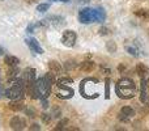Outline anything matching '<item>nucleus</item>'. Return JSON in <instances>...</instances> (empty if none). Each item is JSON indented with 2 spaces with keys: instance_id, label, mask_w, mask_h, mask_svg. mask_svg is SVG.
Wrapping results in <instances>:
<instances>
[{
  "instance_id": "nucleus-1",
  "label": "nucleus",
  "mask_w": 149,
  "mask_h": 131,
  "mask_svg": "<svg viewBox=\"0 0 149 131\" xmlns=\"http://www.w3.org/2000/svg\"><path fill=\"white\" fill-rule=\"evenodd\" d=\"M106 20V13L103 8H84L79 12V21L81 24L103 22Z\"/></svg>"
},
{
  "instance_id": "nucleus-2",
  "label": "nucleus",
  "mask_w": 149,
  "mask_h": 131,
  "mask_svg": "<svg viewBox=\"0 0 149 131\" xmlns=\"http://www.w3.org/2000/svg\"><path fill=\"white\" fill-rule=\"evenodd\" d=\"M115 90L118 97L123 98V100H130L136 95V84L130 77H123V79L118 80L115 85Z\"/></svg>"
},
{
  "instance_id": "nucleus-3",
  "label": "nucleus",
  "mask_w": 149,
  "mask_h": 131,
  "mask_svg": "<svg viewBox=\"0 0 149 131\" xmlns=\"http://www.w3.org/2000/svg\"><path fill=\"white\" fill-rule=\"evenodd\" d=\"M29 93L31 95V98H41V97H49L51 93V84L45 80V77H39L38 80H36V83L33 84V87L30 88Z\"/></svg>"
},
{
  "instance_id": "nucleus-4",
  "label": "nucleus",
  "mask_w": 149,
  "mask_h": 131,
  "mask_svg": "<svg viewBox=\"0 0 149 131\" xmlns=\"http://www.w3.org/2000/svg\"><path fill=\"white\" fill-rule=\"evenodd\" d=\"M24 93H25V83L22 77H16L13 79V85L8 89H5L4 96L10 100H22Z\"/></svg>"
},
{
  "instance_id": "nucleus-5",
  "label": "nucleus",
  "mask_w": 149,
  "mask_h": 131,
  "mask_svg": "<svg viewBox=\"0 0 149 131\" xmlns=\"http://www.w3.org/2000/svg\"><path fill=\"white\" fill-rule=\"evenodd\" d=\"M98 84H100V81H98L97 79H92V77L84 79L80 83V93H81V96L84 98H88V100H94V98H97L100 95L94 93L90 89H92V88H98Z\"/></svg>"
},
{
  "instance_id": "nucleus-6",
  "label": "nucleus",
  "mask_w": 149,
  "mask_h": 131,
  "mask_svg": "<svg viewBox=\"0 0 149 131\" xmlns=\"http://www.w3.org/2000/svg\"><path fill=\"white\" fill-rule=\"evenodd\" d=\"M74 90L72 88H68V85H58L56 84V90H55V95L58 98H62V100H70L73 97Z\"/></svg>"
},
{
  "instance_id": "nucleus-7",
  "label": "nucleus",
  "mask_w": 149,
  "mask_h": 131,
  "mask_svg": "<svg viewBox=\"0 0 149 131\" xmlns=\"http://www.w3.org/2000/svg\"><path fill=\"white\" fill-rule=\"evenodd\" d=\"M24 83H25V88L28 89V92L30 90V88L33 87V84L36 83V69L34 68H26L24 72Z\"/></svg>"
},
{
  "instance_id": "nucleus-8",
  "label": "nucleus",
  "mask_w": 149,
  "mask_h": 131,
  "mask_svg": "<svg viewBox=\"0 0 149 131\" xmlns=\"http://www.w3.org/2000/svg\"><path fill=\"white\" fill-rule=\"evenodd\" d=\"M76 39H77V36L73 30H65L62 36V43L67 47H72L76 43Z\"/></svg>"
},
{
  "instance_id": "nucleus-9",
  "label": "nucleus",
  "mask_w": 149,
  "mask_h": 131,
  "mask_svg": "<svg viewBox=\"0 0 149 131\" xmlns=\"http://www.w3.org/2000/svg\"><path fill=\"white\" fill-rule=\"evenodd\" d=\"M9 126L12 130H24L26 127V119L24 117H20V116H15L12 119L9 121Z\"/></svg>"
},
{
  "instance_id": "nucleus-10",
  "label": "nucleus",
  "mask_w": 149,
  "mask_h": 131,
  "mask_svg": "<svg viewBox=\"0 0 149 131\" xmlns=\"http://www.w3.org/2000/svg\"><path fill=\"white\" fill-rule=\"evenodd\" d=\"M149 80L145 77H141V89H140V101L145 105H149V95H148Z\"/></svg>"
},
{
  "instance_id": "nucleus-11",
  "label": "nucleus",
  "mask_w": 149,
  "mask_h": 131,
  "mask_svg": "<svg viewBox=\"0 0 149 131\" xmlns=\"http://www.w3.org/2000/svg\"><path fill=\"white\" fill-rule=\"evenodd\" d=\"M135 110L132 108H130V106H123L120 110V113H119V117L118 118L120 119L122 122H128L131 118H134L135 117Z\"/></svg>"
},
{
  "instance_id": "nucleus-12",
  "label": "nucleus",
  "mask_w": 149,
  "mask_h": 131,
  "mask_svg": "<svg viewBox=\"0 0 149 131\" xmlns=\"http://www.w3.org/2000/svg\"><path fill=\"white\" fill-rule=\"evenodd\" d=\"M25 43L29 46V49L31 50V53H34V54H43V49L39 46L38 41H37L36 38H26Z\"/></svg>"
},
{
  "instance_id": "nucleus-13",
  "label": "nucleus",
  "mask_w": 149,
  "mask_h": 131,
  "mask_svg": "<svg viewBox=\"0 0 149 131\" xmlns=\"http://www.w3.org/2000/svg\"><path fill=\"white\" fill-rule=\"evenodd\" d=\"M79 68L84 72H92L95 68V63L93 60H84L79 64Z\"/></svg>"
},
{
  "instance_id": "nucleus-14",
  "label": "nucleus",
  "mask_w": 149,
  "mask_h": 131,
  "mask_svg": "<svg viewBox=\"0 0 149 131\" xmlns=\"http://www.w3.org/2000/svg\"><path fill=\"white\" fill-rule=\"evenodd\" d=\"M8 106H9V109L12 111H20L24 109V102L22 100H12Z\"/></svg>"
},
{
  "instance_id": "nucleus-15",
  "label": "nucleus",
  "mask_w": 149,
  "mask_h": 131,
  "mask_svg": "<svg viewBox=\"0 0 149 131\" xmlns=\"http://www.w3.org/2000/svg\"><path fill=\"white\" fill-rule=\"evenodd\" d=\"M4 63L7 66H9V67H16L18 63H20V59L16 58V57H13V55H5L4 57Z\"/></svg>"
},
{
  "instance_id": "nucleus-16",
  "label": "nucleus",
  "mask_w": 149,
  "mask_h": 131,
  "mask_svg": "<svg viewBox=\"0 0 149 131\" xmlns=\"http://www.w3.org/2000/svg\"><path fill=\"white\" fill-rule=\"evenodd\" d=\"M49 68L50 71L52 72V74H60V71H62V66H60L59 62H56V60H50L49 62Z\"/></svg>"
},
{
  "instance_id": "nucleus-17",
  "label": "nucleus",
  "mask_w": 149,
  "mask_h": 131,
  "mask_svg": "<svg viewBox=\"0 0 149 131\" xmlns=\"http://www.w3.org/2000/svg\"><path fill=\"white\" fill-rule=\"evenodd\" d=\"M136 74L139 75L140 77H145V75L149 74V69L143 64V63H140V64L136 66Z\"/></svg>"
},
{
  "instance_id": "nucleus-18",
  "label": "nucleus",
  "mask_w": 149,
  "mask_h": 131,
  "mask_svg": "<svg viewBox=\"0 0 149 131\" xmlns=\"http://www.w3.org/2000/svg\"><path fill=\"white\" fill-rule=\"evenodd\" d=\"M73 80L71 79V77H60V79H58L56 81H55V84L58 85H68V84H72Z\"/></svg>"
},
{
  "instance_id": "nucleus-19",
  "label": "nucleus",
  "mask_w": 149,
  "mask_h": 131,
  "mask_svg": "<svg viewBox=\"0 0 149 131\" xmlns=\"http://www.w3.org/2000/svg\"><path fill=\"white\" fill-rule=\"evenodd\" d=\"M135 15H136L137 17L148 18L149 20V9H137V11H135Z\"/></svg>"
},
{
  "instance_id": "nucleus-20",
  "label": "nucleus",
  "mask_w": 149,
  "mask_h": 131,
  "mask_svg": "<svg viewBox=\"0 0 149 131\" xmlns=\"http://www.w3.org/2000/svg\"><path fill=\"white\" fill-rule=\"evenodd\" d=\"M105 98L106 100L110 98V79L109 77L105 79Z\"/></svg>"
},
{
  "instance_id": "nucleus-21",
  "label": "nucleus",
  "mask_w": 149,
  "mask_h": 131,
  "mask_svg": "<svg viewBox=\"0 0 149 131\" xmlns=\"http://www.w3.org/2000/svg\"><path fill=\"white\" fill-rule=\"evenodd\" d=\"M45 80H46V81L47 83H49V84H55V81H56V80H55V74H52V72L51 71H50L49 72V74H46V75H45Z\"/></svg>"
},
{
  "instance_id": "nucleus-22",
  "label": "nucleus",
  "mask_w": 149,
  "mask_h": 131,
  "mask_svg": "<svg viewBox=\"0 0 149 131\" xmlns=\"http://www.w3.org/2000/svg\"><path fill=\"white\" fill-rule=\"evenodd\" d=\"M17 74H18L17 66H16V67H10L9 71H8V77H9L10 80H12V79H16V77H17Z\"/></svg>"
},
{
  "instance_id": "nucleus-23",
  "label": "nucleus",
  "mask_w": 149,
  "mask_h": 131,
  "mask_svg": "<svg viewBox=\"0 0 149 131\" xmlns=\"http://www.w3.org/2000/svg\"><path fill=\"white\" fill-rule=\"evenodd\" d=\"M106 49H107L110 53H115V51H116V45H115V42L109 41L107 43H106Z\"/></svg>"
},
{
  "instance_id": "nucleus-24",
  "label": "nucleus",
  "mask_w": 149,
  "mask_h": 131,
  "mask_svg": "<svg viewBox=\"0 0 149 131\" xmlns=\"http://www.w3.org/2000/svg\"><path fill=\"white\" fill-rule=\"evenodd\" d=\"M50 8V4L49 3H45V4H39V5H37V11H38V12H46L47 9H49Z\"/></svg>"
},
{
  "instance_id": "nucleus-25",
  "label": "nucleus",
  "mask_w": 149,
  "mask_h": 131,
  "mask_svg": "<svg viewBox=\"0 0 149 131\" xmlns=\"http://www.w3.org/2000/svg\"><path fill=\"white\" fill-rule=\"evenodd\" d=\"M68 123V119L67 118H64V119H62V121H60L59 122V123H58V126L56 127H55V131H58V130H64V126H65V125H67Z\"/></svg>"
},
{
  "instance_id": "nucleus-26",
  "label": "nucleus",
  "mask_w": 149,
  "mask_h": 131,
  "mask_svg": "<svg viewBox=\"0 0 149 131\" xmlns=\"http://www.w3.org/2000/svg\"><path fill=\"white\" fill-rule=\"evenodd\" d=\"M126 50L128 51V54H132L134 57H139V53L134 46H126Z\"/></svg>"
},
{
  "instance_id": "nucleus-27",
  "label": "nucleus",
  "mask_w": 149,
  "mask_h": 131,
  "mask_svg": "<svg viewBox=\"0 0 149 131\" xmlns=\"http://www.w3.org/2000/svg\"><path fill=\"white\" fill-rule=\"evenodd\" d=\"M41 117H42V121H43V123H50V122H51V114L43 113Z\"/></svg>"
},
{
  "instance_id": "nucleus-28",
  "label": "nucleus",
  "mask_w": 149,
  "mask_h": 131,
  "mask_svg": "<svg viewBox=\"0 0 149 131\" xmlns=\"http://www.w3.org/2000/svg\"><path fill=\"white\" fill-rule=\"evenodd\" d=\"M77 64L73 62V60H70V62H65V64H64V68L65 69H72V68H74Z\"/></svg>"
},
{
  "instance_id": "nucleus-29",
  "label": "nucleus",
  "mask_w": 149,
  "mask_h": 131,
  "mask_svg": "<svg viewBox=\"0 0 149 131\" xmlns=\"http://www.w3.org/2000/svg\"><path fill=\"white\" fill-rule=\"evenodd\" d=\"M39 100H41L42 108H43V109H47V108L50 106V105H49V100H47V97H41Z\"/></svg>"
},
{
  "instance_id": "nucleus-30",
  "label": "nucleus",
  "mask_w": 149,
  "mask_h": 131,
  "mask_svg": "<svg viewBox=\"0 0 149 131\" xmlns=\"http://www.w3.org/2000/svg\"><path fill=\"white\" fill-rule=\"evenodd\" d=\"M98 33L101 34V36H106V34L110 33V29L106 28V26H102V28H100V30H98Z\"/></svg>"
},
{
  "instance_id": "nucleus-31",
  "label": "nucleus",
  "mask_w": 149,
  "mask_h": 131,
  "mask_svg": "<svg viewBox=\"0 0 149 131\" xmlns=\"http://www.w3.org/2000/svg\"><path fill=\"white\" fill-rule=\"evenodd\" d=\"M25 113H26V116H29L30 118H34V117H36V113H34V110H33V109H30V108H26L25 109Z\"/></svg>"
},
{
  "instance_id": "nucleus-32",
  "label": "nucleus",
  "mask_w": 149,
  "mask_h": 131,
  "mask_svg": "<svg viewBox=\"0 0 149 131\" xmlns=\"http://www.w3.org/2000/svg\"><path fill=\"white\" fill-rule=\"evenodd\" d=\"M29 130H31V131H34V130H41V126H39L38 123H33L30 127H29Z\"/></svg>"
},
{
  "instance_id": "nucleus-33",
  "label": "nucleus",
  "mask_w": 149,
  "mask_h": 131,
  "mask_svg": "<svg viewBox=\"0 0 149 131\" xmlns=\"http://www.w3.org/2000/svg\"><path fill=\"white\" fill-rule=\"evenodd\" d=\"M118 71H119V72H123V71H124V66H123V64L119 66V67H118Z\"/></svg>"
},
{
  "instance_id": "nucleus-34",
  "label": "nucleus",
  "mask_w": 149,
  "mask_h": 131,
  "mask_svg": "<svg viewBox=\"0 0 149 131\" xmlns=\"http://www.w3.org/2000/svg\"><path fill=\"white\" fill-rule=\"evenodd\" d=\"M77 1H79L80 4H85V3H89L90 0H77Z\"/></svg>"
},
{
  "instance_id": "nucleus-35",
  "label": "nucleus",
  "mask_w": 149,
  "mask_h": 131,
  "mask_svg": "<svg viewBox=\"0 0 149 131\" xmlns=\"http://www.w3.org/2000/svg\"><path fill=\"white\" fill-rule=\"evenodd\" d=\"M28 4H34V3H37V0H25Z\"/></svg>"
},
{
  "instance_id": "nucleus-36",
  "label": "nucleus",
  "mask_w": 149,
  "mask_h": 131,
  "mask_svg": "<svg viewBox=\"0 0 149 131\" xmlns=\"http://www.w3.org/2000/svg\"><path fill=\"white\" fill-rule=\"evenodd\" d=\"M54 1H63V3H70L71 0H54Z\"/></svg>"
},
{
  "instance_id": "nucleus-37",
  "label": "nucleus",
  "mask_w": 149,
  "mask_h": 131,
  "mask_svg": "<svg viewBox=\"0 0 149 131\" xmlns=\"http://www.w3.org/2000/svg\"><path fill=\"white\" fill-rule=\"evenodd\" d=\"M3 54H4V50H3V47L0 46V55H3Z\"/></svg>"
},
{
  "instance_id": "nucleus-38",
  "label": "nucleus",
  "mask_w": 149,
  "mask_h": 131,
  "mask_svg": "<svg viewBox=\"0 0 149 131\" xmlns=\"http://www.w3.org/2000/svg\"><path fill=\"white\" fill-rule=\"evenodd\" d=\"M0 85H1V84H0ZM0 96H1V95H0Z\"/></svg>"
}]
</instances>
